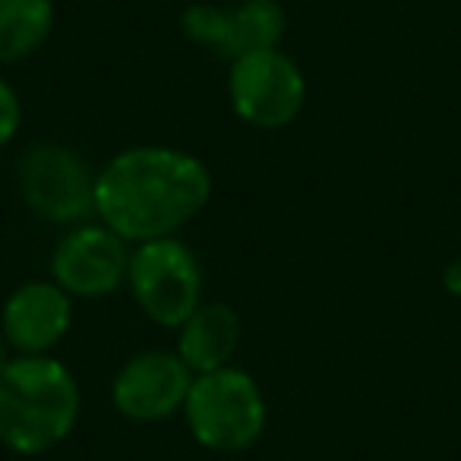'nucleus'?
Here are the masks:
<instances>
[{"label": "nucleus", "instance_id": "nucleus-1", "mask_svg": "<svg viewBox=\"0 0 461 461\" xmlns=\"http://www.w3.org/2000/svg\"><path fill=\"white\" fill-rule=\"evenodd\" d=\"M212 171L177 146H130L95 174V218L130 247L174 238L212 199Z\"/></svg>", "mask_w": 461, "mask_h": 461}, {"label": "nucleus", "instance_id": "nucleus-2", "mask_svg": "<svg viewBox=\"0 0 461 461\" xmlns=\"http://www.w3.org/2000/svg\"><path fill=\"white\" fill-rule=\"evenodd\" d=\"M83 392L54 354H14L0 370V446L14 455H45L73 436Z\"/></svg>", "mask_w": 461, "mask_h": 461}, {"label": "nucleus", "instance_id": "nucleus-3", "mask_svg": "<svg viewBox=\"0 0 461 461\" xmlns=\"http://www.w3.org/2000/svg\"><path fill=\"white\" fill-rule=\"evenodd\" d=\"M180 414L196 446L215 455H238L263 439L269 404L257 379L230 364L193 376Z\"/></svg>", "mask_w": 461, "mask_h": 461}, {"label": "nucleus", "instance_id": "nucleus-4", "mask_svg": "<svg viewBox=\"0 0 461 461\" xmlns=\"http://www.w3.org/2000/svg\"><path fill=\"white\" fill-rule=\"evenodd\" d=\"M127 288L142 316L161 329H177L205 301L199 257L177 234L130 247Z\"/></svg>", "mask_w": 461, "mask_h": 461}, {"label": "nucleus", "instance_id": "nucleus-5", "mask_svg": "<svg viewBox=\"0 0 461 461\" xmlns=\"http://www.w3.org/2000/svg\"><path fill=\"white\" fill-rule=\"evenodd\" d=\"M95 174L77 149L39 142L16 165V190L41 221L73 228L95 218Z\"/></svg>", "mask_w": 461, "mask_h": 461}, {"label": "nucleus", "instance_id": "nucleus-6", "mask_svg": "<svg viewBox=\"0 0 461 461\" xmlns=\"http://www.w3.org/2000/svg\"><path fill=\"white\" fill-rule=\"evenodd\" d=\"M228 102L247 127L285 130L307 104V77L282 48L244 54L228 67Z\"/></svg>", "mask_w": 461, "mask_h": 461}, {"label": "nucleus", "instance_id": "nucleus-7", "mask_svg": "<svg viewBox=\"0 0 461 461\" xmlns=\"http://www.w3.org/2000/svg\"><path fill=\"white\" fill-rule=\"evenodd\" d=\"M130 244L102 221L73 224L51 250V282L73 301H98L127 285Z\"/></svg>", "mask_w": 461, "mask_h": 461}, {"label": "nucleus", "instance_id": "nucleus-8", "mask_svg": "<svg viewBox=\"0 0 461 461\" xmlns=\"http://www.w3.org/2000/svg\"><path fill=\"white\" fill-rule=\"evenodd\" d=\"M193 385V370L177 351L149 348L123 360L111 383V404L121 417L133 423H161L180 414L186 392Z\"/></svg>", "mask_w": 461, "mask_h": 461}, {"label": "nucleus", "instance_id": "nucleus-9", "mask_svg": "<svg viewBox=\"0 0 461 461\" xmlns=\"http://www.w3.org/2000/svg\"><path fill=\"white\" fill-rule=\"evenodd\" d=\"M73 329V297L51 278L23 282L0 310V332L14 354H54Z\"/></svg>", "mask_w": 461, "mask_h": 461}, {"label": "nucleus", "instance_id": "nucleus-10", "mask_svg": "<svg viewBox=\"0 0 461 461\" xmlns=\"http://www.w3.org/2000/svg\"><path fill=\"white\" fill-rule=\"evenodd\" d=\"M240 345V316L221 301H203L177 326V348L193 376L230 366Z\"/></svg>", "mask_w": 461, "mask_h": 461}, {"label": "nucleus", "instance_id": "nucleus-11", "mask_svg": "<svg viewBox=\"0 0 461 461\" xmlns=\"http://www.w3.org/2000/svg\"><path fill=\"white\" fill-rule=\"evenodd\" d=\"M54 0H0V64L35 58L54 35Z\"/></svg>", "mask_w": 461, "mask_h": 461}, {"label": "nucleus", "instance_id": "nucleus-12", "mask_svg": "<svg viewBox=\"0 0 461 461\" xmlns=\"http://www.w3.org/2000/svg\"><path fill=\"white\" fill-rule=\"evenodd\" d=\"M285 32H288V14L282 0H240L238 7L228 10V45L221 58L230 64L244 54L282 48Z\"/></svg>", "mask_w": 461, "mask_h": 461}, {"label": "nucleus", "instance_id": "nucleus-13", "mask_svg": "<svg viewBox=\"0 0 461 461\" xmlns=\"http://www.w3.org/2000/svg\"><path fill=\"white\" fill-rule=\"evenodd\" d=\"M180 32L190 45L209 48L212 54L221 58L224 45H228V7L196 0L180 14Z\"/></svg>", "mask_w": 461, "mask_h": 461}, {"label": "nucleus", "instance_id": "nucleus-14", "mask_svg": "<svg viewBox=\"0 0 461 461\" xmlns=\"http://www.w3.org/2000/svg\"><path fill=\"white\" fill-rule=\"evenodd\" d=\"M20 130H23V102L14 86L0 77V149H7L20 136Z\"/></svg>", "mask_w": 461, "mask_h": 461}, {"label": "nucleus", "instance_id": "nucleus-15", "mask_svg": "<svg viewBox=\"0 0 461 461\" xmlns=\"http://www.w3.org/2000/svg\"><path fill=\"white\" fill-rule=\"evenodd\" d=\"M442 288L448 297H458L461 301V257L448 259V266L442 269Z\"/></svg>", "mask_w": 461, "mask_h": 461}, {"label": "nucleus", "instance_id": "nucleus-16", "mask_svg": "<svg viewBox=\"0 0 461 461\" xmlns=\"http://www.w3.org/2000/svg\"><path fill=\"white\" fill-rule=\"evenodd\" d=\"M14 357V351H10V345H7V339H4V332H0V370L7 366V360Z\"/></svg>", "mask_w": 461, "mask_h": 461}]
</instances>
